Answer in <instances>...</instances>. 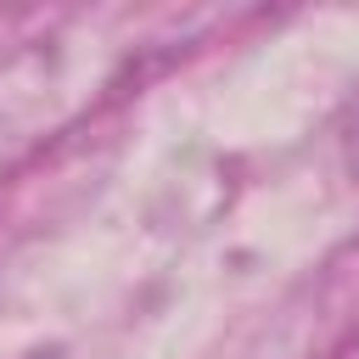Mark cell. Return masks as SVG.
Returning <instances> with one entry per match:
<instances>
[{"instance_id":"cell-1","label":"cell","mask_w":359,"mask_h":359,"mask_svg":"<svg viewBox=\"0 0 359 359\" xmlns=\"http://www.w3.org/2000/svg\"><path fill=\"white\" fill-rule=\"evenodd\" d=\"M353 168H359V123H353Z\"/></svg>"}]
</instances>
